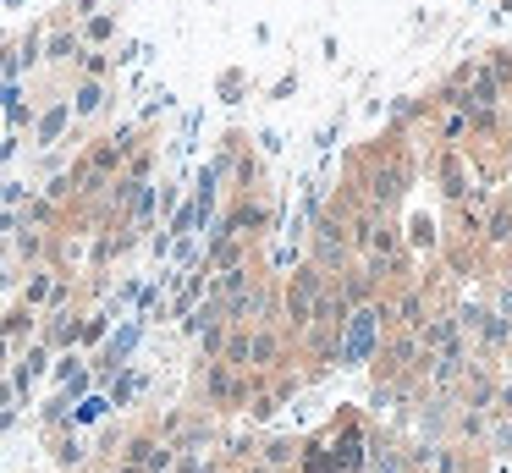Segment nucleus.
<instances>
[{
	"label": "nucleus",
	"instance_id": "nucleus-1",
	"mask_svg": "<svg viewBox=\"0 0 512 473\" xmlns=\"http://www.w3.org/2000/svg\"><path fill=\"white\" fill-rule=\"evenodd\" d=\"M45 55H50V61H72V55H78V33H72V28H56V33L45 39Z\"/></svg>",
	"mask_w": 512,
	"mask_h": 473
},
{
	"label": "nucleus",
	"instance_id": "nucleus-2",
	"mask_svg": "<svg viewBox=\"0 0 512 473\" xmlns=\"http://www.w3.org/2000/svg\"><path fill=\"white\" fill-rule=\"evenodd\" d=\"M72 110H78V116H94V110H105V88L89 77V83L78 88V105H72Z\"/></svg>",
	"mask_w": 512,
	"mask_h": 473
},
{
	"label": "nucleus",
	"instance_id": "nucleus-3",
	"mask_svg": "<svg viewBox=\"0 0 512 473\" xmlns=\"http://www.w3.org/2000/svg\"><path fill=\"white\" fill-rule=\"evenodd\" d=\"M67 116H72V110H67V105H56V110H45V116H39V143H50V138H56V132H61V127H67Z\"/></svg>",
	"mask_w": 512,
	"mask_h": 473
},
{
	"label": "nucleus",
	"instance_id": "nucleus-4",
	"mask_svg": "<svg viewBox=\"0 0 512 473\" xmlns=\"http://www.w3.org/2000/svg\"><path fill=\"white\" fill-rule=\"evenodd\" d=\"M105 407H111L105 396H83L78 413H72V424H94V418H105Z\"/></svg>",
	"mask_w": 512,
	"mask_h": 473
},
{
	"label": "nucleus",
	"instance_id": "nucleus-5",
	"mask_svg": "<svg viewBox=\"0 0 512 473\" xmlns=\"http://www.w3.org/2000/svg\"><path fill=\"white\" fill-rule=\"evenodd\" d=\"M111 33H116V22L105 17V11H100V17H89V22H83V39H94V44H105Z\"/></svg>",
	"mask_w": 512,
	"mask_h": 473
},
{
	"label": "nucleus",
	"instance_id": "nucleus-6",
	"mask_svg": "<svg viewBox=\"0 0 512 473\" xmlns=\"http://www.w3.org/2000/svg\"><path fill=\"white\" fill-rule=\"evenodd\" d=\"M83 72L100 83V72H105V50H83Z\"/></svg>",
	"mask_w": 512,
	"mask_h": 473
}]
</instances>
